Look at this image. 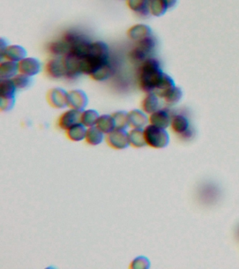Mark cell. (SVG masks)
Segmentation results:
<instances>
[{
  "label": "cell",
  "instance_id": "obj_19",
  "mask_svg": "<svg viewBox=\"0 0 239 269\" xmlns=\"http://www.w3.org/2000/svg\"><path fill=\"white\" fill-rule=\"evenodd\" d=\"M149 0H126L128 8L140 17L150 15Z\"/></svg>",
  "mask_w": 239,
  "mask_h": 269
},
{
  "label": "cell",
  "instance_id": "obj_14",
  "mask_svg": "<svg viewBox=\"0 0 239 269\" xmlns=\"http://www.w3.org/2000/svg\"><path fill=\"white\" fill-rule=\"evenodd\" d=\"M171 119L172 118L169 112L163 109H160L157 111L151 114L149 117V122L151 125L166 129L170 126Z\"/></svg>",
  "mask_w": 239,
  "mask_h": 269
},
{
  "label": "cell",
  "instance_id": "obj_33",
  "mask_svg": "<svg viewBox=\"0 0 239 269\" xmlns=\"http://www.w3.org/2000/svg\"><path fill=\"white\" fill-rule=\"evenodd\" d=\"M112 74V68L110 64L103 66L99 70L93 74L91 77L96 81H104L108 79Z\"/></svg>",
  "mask_w": 239,
  "mask_h": 269
},
{
  "label": "cell",
  "instance_id": "obj_12",
  "mask_svg": "<svg viewBox=\"0 0 239 269\" xmlns=\"http://www.w3.org/2000/svg\"><path fill=\"white\" fill-rule=\"evenodd\" d=\"M46 75L51 79H58L65 77V69L62 58H53L46 62L45 65Z\"/></svg>",
  "mask_w": 239,
  "mask_h": 269
},
{
  "label": "cell",
  "instance_id": "obj_1",
  "mask_svg": "<svg viewBox=\"0 0 239 269\" xmlns=\"http://www.w3.org/2000/svg\"><path fill=\"white\" fill-rule=\"evenodd\" d=\"M109 59L110 49L108 44L103 41L92 42L88 53L82 60V74L92 76L103 66L110 63Z\"/></svg>",
  "mask_w": 239,
  "mask_h": 269
},
{
  "label": "cell",
  "instance_id": "obj_32",
  "mask_svg": "<svg viewBox=\"0 0 239 269\" xmlns=\"http://www.w3.org/2000/svg\"><path fill=\"white\" fill-rule=\"evenodd\" d=\"M12 80H13L17 88L19 89V90H24V89L29 88L33 82V77L26 75L22 73L18 74L17 76H14Z\"/></svg>",
  "mask_w": 239,
  "mask_h": 269
},
{
  "label": "cell",
  "instance_id": "obj_11",
  "mask_svg": "<svg viewBox=\"0 0 239 269\" xmlns=\"http://www.w3.org/2000/svg\"><path fill=\"white\" fill-rule=\"evenodd\" d=\"M19 72L31 77L41 72L42 63L40 60L33 57H26L19 62Z\"/></svg>",
  "mask_w": 239,
  "mask_h": 269
},
{
  "label": "cell",
  "instance_id": "obj_20",
  "mask_svg": "<svg viewBox=\"0 0 239 269\" xmlns=\"http://www.w3.org/2000/svg\"><path fill=\"white\" fill-rule=\"evenodd\" d=\"M48 51L56 58H62L70 52V46L63 39L54 41L48 45Z\"/></svg>",
  "mask_w": 239,
  "mask_h": 269
},
{
  "label": "cell",
  "instance_id": "obj_16",
  "mask_svg": "<svg viewBox=\"0 0 239 269\" xmlns=\"http://www.w3.org/2000/svg\"><path fill=\"white\" fill-rule=\"evenodd\" d=\"M128 122L129 126L133 128H144L149 122L147 114L138 109L128 112Z\"/></svg>",
  "mask_w": 239,
  "mask_h": 269
},
{
  "label": "cell",
  "instance_id": "obj_34",
  "mask_svg": "<svg viewBox=\"0 0 239 269\" xmlns=\"http://www.w3.org/2000/svg\"><path fill=\"white\" fill-rule=\"evenodd\" d=\"M151 262L147 257L138 256L130 263V269H148L150 268Z\"/></svg>",
  "mask_w": 239,
  "mask_h": 269
},
{
  "label": "cell",
  "instance_id": "obj_2",
  "mask_svg": "<svg viewBox=\"0 0 239 269\" xmlns=\"http://www.w3.org/2000/svg\"><path fill=\"white\" fill-rule=\"evenodd\" d=\"M164 72L156 58H148L140 64L138 72V84L146 94L154 92Z\"/></svg>",
  "mask_w": 239,
  "mask_h": 269
},
{
  "label": "cell",
  "instance_id": "obj_21",
  "mask_svg": "<svg viewBox=\"0 0 239 269\" xmlns=\"http://www.w3.org/2000/svg\"><path fill=\"white\" fill-rule=\"evenodd\" d=\"M176 86L175 85L174 80L171 76L167 74V73H164L163 75L158 81L156 88H155L154 92L160 98V99H164V96L167 94L171 89L174 88Z\"/></svg>",
  "mask_w": 239,
  "mask_h": 269
},
{
  "label": "cell",
  "instance_id": "obj_28",
  "mask_svg": "<svg viewBox=\"0 0 239 269\" xmlns=\"http://www.w3.org/2000/svg\"><path fill=\"white\" fill-rule=\"evenodd\" d=\"M17 91V87L12 79H3L0 81V98L4 99L16 98Z\"/></svg>",
  "mask_w": 239,
  "mask_h": 269
},
{
  "label": "cell",
  "instance_id": "obj_22",
  "mask_svg": "<svg viewBox=\"0 0 239 269\" xmlns=\"http://www.w3.org/2000/svg\"><path fill=\"white\" fill-rule=\"evenodd\" d=\"M87 128L82 123L74 125L66 131L67 138L72 142H81L85 140L87 132Z\"/></svg>",
  "mask_w": 239,
  "mask_h": 269
},
{
  "label": "cell",
  "instance_id": "obj_27",
  "mask_svg": "<svg viewBox=\"0 0 239 269\" xmlns=\"http://www.w3.org/2000/svg\"><path fill=\"white\" fill-rule=\"evenodd\" d=\"M149 7L150 14L156 17H162L170 10L167 0H149Z\"/></svg>",
  "mask_w": 239,
  "mask_h": 269
},
{
  "label": "cell",
  "instance_id": "obj_35",
  "mask_svg": "<svg viewBox=\"0 0 239 269\" xmlns=\"http://www.w3.org/2000/svg\"><path fill=\"white\" fill-rule=\"evenodd\" d=\"M16 104V98L4 99L0 98V110L2 112H10L14 108Z\"/></svg>",
  "mask_w": 239,
  "mask_h": 269
},
{
  "label": "cell",
  "instance_id": "obj_26",
  "mask_svg": "<svg viewBox=\"0 0 239 269\" xmlns=\"http://www.w3.org/2000/svg\"><path fill=\"white\" fill-rule=\"evenodd\" d=\"M105 138V134L96 126H93L87 128V135L85 140L89 145H99L103 142Z\"/></svg>",
  "mask_w": 239,
  "mask_h": 269
},
{
  "label": "cell",
  "instance_id": "obj_15",
  "mask_svg": "<svg viewBox=\"0 0 239 269\" xmlns=\"http://www.w3.org/2000/svg\"><path fill=\"white\" fill-rule=\"evenodd\" d=\"M128 37L135 42L152 35L150 27L145 24H136L131 27L127 32Z\"/></svg>",
  "mask_w": 239,
  "mask_h": 269
},
{
  "label": "cell",
  "instance_id": "obj_5",
  "mask_svg": "<svg viewBox=\"0 0 239 269\" xmlns=\"http://www.w3.org/2000/svg\"><path fill=\"white\" fill-rule=\"evenodd\" d=\"M156 44V38L153 35L137 42L136 45L129 53L130 59L131 61L142 63L154 52Z\"/></svg>",
  "mask_w": 239,
  "mask_h": 269
},
{
  "label": "cell",
  "instance_id": "obj_17",
  "mask_svg": "<svg viewBox=\"0 0 239 269\" xmlns=\"http://www.w3.org/2000/svg\"><path fill=\"white\" fill-rule=\"evenodd\" d=\"M19 72V62L12 60H3L0 63V79H13Z\"/></svg>",
  "mask_w": 239,
  "mask_h": 269
},
{
  "label": "cell",
  "instance_id": "obj_4",
  "mask_svg": "<svg viewBox=\"0 0 239 269\" xmlns=\"http://www.w3.org/2000/svg\"><path fill=\"white\" fill-rule=\"evenodd\" d=\"M144 138L147 145L154 149H163L169 143V133L164 128L157 127L154 125H147L144 128Z\"/></svg>",
  "mask_w": 239,
  "mask_h": 269
},
{
  "label": "cell",
  "instance_id": "obj_7",
  "mask_svg": "<svg viewBox=\"0 0 239 269\" xmlns=\"http://www.w3.org/2000/svg\"><path fill=\"white\" fill-rule=\"evenodd\" d=\"M106 142L109 147L116 150H123L130 146L128 132L126 130H114L106 136Z\"/></svg>",
  "mask_w": 239,
  "mask_h": 269
},
{
  "label": "cell",
  "instance_id": "obj_6",
  "mask_svg": "<svg viewBox=\"0 0 239 269\" xmlns=\"http://www.w3.org/2000/svg\"><path fill=\"white\" fill-rule=\"evenodd\" d=\"M65 69V78L75 79L82 74L81 63L82 58L69 52L62 58Z\"/></svg>",
  "mask_w": 239,
  "mask_h": 269
},
{
  "label": "cell",
  "instance_id": "obj_3",
  "mask_svg": "<svg viewBox=\"0 0 239 269\" xmlns=\"http://www.w3.org/2000/svg\"><path fill=\"white\" fill-rule=\"evenodd\" d=\"M62 39L70 46V53L81 58L87 56L92 43L84 34L74 30L66 32Z\"/></svg>",
  "mask_w": 239,
  "mask_h": 269
},
{
  "label": "cell",
  "instance_id": "obj_30",
  "mask_svg": "<svg viewBox=\"0 0 239 269\" xmlns=\"http://www.w3.org/2000/svg\"><path fill=\"white\" fill-rule=\"evenodd\" d=\"M115 119L116 128L117 129L126 130L129 127L128 122V112L125 111H117L112 114Z\"/></svg>",
  "mask_w": 239,
  "mask_h": 269
},
{
  "label": "cell",
  "instance_id": "obj_8",
  "mask_svg": "<svg viewBox=\"0 0 239 269\" xmlns=\"http://www.w3.org/2000/svg\"><path fill=\"white\" fill-rule=\"evenodd\" d=\"M68 92L60 87L50 89L46 94V100L50 106L55 109H64L67 107Z\"/></svg>",
  "mask_w": 239,
  "mask_h": 269
},
{
  "label": "cell",
  "instance_id": "obj_13",
  "mask_svg": "<svg viewBox=\"0 0 239 269\" xmlns=\"http://www.w3.org/2000/svg\"><path fill=\"white\" fill-rule=\"evenodd\" d=\"M27 53L26 49L22 46L14 44V45H9L8 47L5 50L3 56H0V59H6L12 60V61L19 62L21 60L26 58Z\"/></svg>",
  "mask_w": 239,
  "mask_h": 269
},
{
  "label": "cell",
  "instance_id": "obj_37",
  "mask_svg": "<svg viewBox=\"0 0 239 269\" xmlns=\"http://www.w3.org/2000/svg\"><path fill=\"white\" fill-rule=\"evenodd\" d=\"M168 4H169V8L173 9L177 5L178 0H167Z\"/></svg>",
  "mask_w": 239,
  "mask_h": 269
},
{
  "label": "cell",
  "instance_id": "obj_23",
  "mask_svg": "<svg viewBox=\"0 0 239 269\" xmlns=\"http://www.w3.org/2000/svg\"><path fill=\"white\" fill-rule=\"evenodd\" d=\"M130 146L134 148H142L147 145L144 138V128H133L128 132Z\"/></svg>",
  "mask_w": 239,
  "mask_h": 269
},
{
  "label": "cell",
  "instance_id": "obj_29",
  "mask_svg": "<svg viewBox=\"0 0 239 269\" xmlns=\"http://www.w3.org/2000/svg\"><path fill=\"white\" fill-rule=\"evenodd\" d=\"M100 116L97 110L93 109L83 110L82 112L81 123L87 128L96 126Z\"/></svg>",
  "mask_w": 239,
  "mask_h": 269
},
{
  "label": "cell",
  "instance_id": "obj_38",
  "mask_svg": "<svg viewBox=\"0 0 239 269\" xmlns=\"http://www.w3.org/2000/svg\"></svg>",
  "mask_w": 239,
  "mask_h": 269
},
{
  "label": "cell",
  "instance_id": "obj_36",
  "mask_svg": "<svg viewBox=\"0 0 239 269\" xmlns=\"http://www.w3.org/2000/svg\"><path fill=\"white\" fill-rule=\"evenodd\" d=\"M8 42L5 39H0V56H3L5 50L8 47Z\"/></svg>",
  "mask_w": 239,
  "mask_h": 269
},
{
  "label": "cell",
  "instance_id": "obj_31",
  "mask_svg": "<svg viewBox=\"0 0 239 269\" xmlns=\"http://www.w3.org/2000/svg\"><path fill=\"white\" fill-rule=\"evenodd\" d=\"M182 98H183V92L181 88L175 86L166 94L163 99L167 104L174 105L180 102Z\"/></svg>",
  "mask_w": 239,
  "mask_h": 269
},
{
  "label": "cell",
  "instance_id": "obj_9",
  "mask_svg": "<svg viewBox=\"0 0 239 269\" xmlns=\"http://www.w3.org/2000/svg\"><path fill=\"white\" fill-rule=\"evenodd\" d=\"M89 104L87 94L81 89H74L67 94V107L74 110L83 111Z\"/></svg>",
  "mask_w": 239,
  "mask_h": 269
},
{
  "label": "cell",
  "instance_id": "obj_10",
  "mask_svg": "<svg viewBox=\"0 0 239 269\" xmlns=\"http://www.w3.org/2000/svg\"><path fill=\"white\" fill-rule=\"evenodd\" d=\"M82 112L70 108L63 112L58 119V127L64 131H67L74 125L81 123Z\"/></svg>",
  "mask_w": 239,
  "mask_h": 269
},
{
  "label": "cell",
  "instance_id": "obj_24",
  "mask_svg": "<svg viewBox=\"0 0 239 269\" xmlns=\"http://www.w3.org/2000/svg\"><path fill=\"white\" fill-rule=\"evenodd\" d=\"M171 128L175 133L183 135L189 130L190 123L186 117L182 115H175L171 119Z\"/></svg>",
  "mask_w": 239,
  "mask_h": 269
},
{
  "label": "cell",
  "instance_id": "obj_18",
  "mask_svg": "<svg viewBox=\"0 0 239 269\" xmlns=\"http://www.w3.org/2000/svg\"><path fill=\"white\" fill-rule=\"evenodd\" d=\"M160 98L155 93H149L142 100L141 108L146 114L151 115L160 109Z\"/></svg>",
  "mask_w": 239,
  "mask_h": 269
},
{
  "label": "cell",
  "instance_id": "obj_25",
  "mask_svg": "<svg viewBox=\"0 0 239 269\" xmlns=\"http://www.w3.org/2000/svg\"><path fill=\"white\" fill-rule=\"evenodd\" d=\"M96 126L104 134L108 135L116 129L115 119L112 115L100 116Z\"/></svg>",
  "mask_w": 239,
  "mask_h": 269
}]
</instances>
